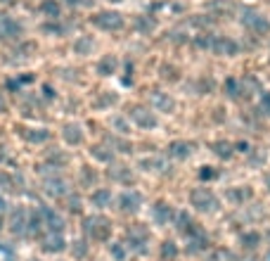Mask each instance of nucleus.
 <instances>
[{
	"label": "nucleus",
	"instance_id": "1",
	"mask_svg": "<svg viewBox=\"0 0 270 261\" xmlns=\"http://www.w3.org/2000/svg\"><path fill=\"white\" fill-rule=\"evenodd\" d=\"M194 46L201 48V50H211L216 55H223V57H235L242 50L237 40L228 38V36H199V38H194Z\"/></svg>",
	"mask_w": 270,
	"mask_h": 261
},
{
	"label": "nucleus",
	"instance_id": "2",
	"mask_svg": "<svg viewBox=\"0 0 270 261\" xmlns=\"http://www.w3.org/2000/svg\"><path fill=\"white\" fill-rule=\"evenodd\" d=\"M83 231L97 242H104L112 235V221L107 216H88L83 221Z\"/></svg>",
	"mask_w": 270,
	"mask_h": 261
},
{
	"label": "nucleus",
	"instance_id": "3",
	"mask_svg": "<svg viewBox=\"0 0 270 261\" xmlns=\"http://www.w3.org/2000/svg\"><path fill=\"white\" fill-rule=\"evenodd\" d=\"M190 202H192V207L197 209V211H204V214L218 209L216 195H213L211 190H206V188H197V190L190 192Z\"/></svg>",
	"mask_w": 270,
	"mask_h": 261
},
{
	"label": "nucleus",
	"instance_id": "4",
	"mask_svg": "<svg viewBox=\"0 0 270 261\" xmlns=\"http://www.w3.org/2000/svg\"><path fill=\"white\" fill-rule=\"evenodd\" d=\"M90 22L102 31H119L124 26V17H121V12H114V10H102V12L93 15Z\"/></svg>",
	"mask_w": 270,
	"mask_h": 261
},
{
	"label": "nucleus",
	"instance_id": "5",
	"mask_svg": "<svg viewBox=\"0 0 270 261\" xmlns=\"http://www.w3.org/2000/svg\"><path fill=\"white\" fill-rule=\"evenodd\" d=\"M242 24H244L247 31H254L258 36H263V33L270 31V22L261 12H254V10H244V12H242Z\"/></svg>",
	"mask_w": 270,
	"mask_h": 261
},
{
	"label": "nucleus",
	"instance_id": "6",
	"mask_svg": "<svg viewBox=\"0 0 270 261\" xmlns=\"http://www.w3.org/2000/svg\"><path fill=\"white\" fill-rule=\"evenodd\" d=\"M116 204H119V211H124V214H135V211L140 209V204H142V197H140L138 192L126 190V192L119 195Z\"/></svg>",
	"mask_w": 270,
	"mask_h": 261
},
{
	"label": "nucleus",
	"instance_id": "7",
	"mask_svg": "<svg viewBox=\"0 0 270 261\" xmlns=\"http://www.w3.org/2000/svg\"><path fill=\"white\" fill-rule=\"evenodd\" d=\"M126 238H128V247L145 249V245L149 242V231H147L145 226H131L128 233H126Z\"/></svg>",
	"mask_w": 270,
	"mask_h": 261
},
{
	"label": "nucleus",
	"instance_id": "8",
	"mask_svg": "<svg viewBox=\"0 0 270 261\" xmlns=\"http://www.w3.org/2000/svg\"><path fill=\"white\" fill-rule=\"evenodd\" d=\"M24 26L12 17H3L0 19V38H22Z\"/></svg>",
	"mask_w": 270,
	"mask_h": 261
},
{
	"label": "nucleus",
	"instance_id": "9",
	"mask_svg": "<svg viewBox=\"0 0 270 261\" xmlns=\"http://www.w3.org/2000/svg\"><path fill=\"white\" fill-rule=\"evenodd\" d=\"M131 119L135 121V126H140V128H154L156 123V116L154 112H149V109H142V107H135L131 112Z\"/></svg>",
	"mask_w": 270,
	"mask_h": 261
},
{
	"label": "nucleus",
	"instance_id": "10",
	"mask_svg": "<svg viewBox=\"0 0 270 261\" xmlns=\"http://www.w3.org/2000/svg\"><path fill=\"white\" fill-rule=\"evenodd\" d=\"M40 216H43V226H47V231L50 233H62L64 228V221L60 214H55L52 209H40Z\"/></svg>",
	"mask_w": 270,
	"mask_h": 261
},
{
	"label": "nucleus",
	"instance_id": "11",
	"mask_svg": "<svg viewBox=\"0 0 270 261\" xmlns=\"http://www.w3.org/2000/svg\"><path fill=\"white\" fill-rule=\"evenodd\" d=\"M19 136H22L26 143L40 145V143H45V140L50 138V130L47 128H26V126H22V128H19Z\"/></svg>",
	"mask_w": 270,
	"mask_h": 261
},
{
	"label": "nucleus",
	"instance_id": "12",
	"mask_svg": "<svg viewBox=\"0 0 270 261\" xmlns=\"http://www.w3.org/2000/svg\"><path fill=\"white\" fill-rule=\"evenodd\" d=\"M62 136L69 145H81V143H83V128H81L78 123H67L62 128Z\"/></svg>",
	"mask_w": 270,
	"mask_h": 261
},
{
	"label": "nucleus",
	"instance_id": "13",
	"mask_svg": "<svg viewBox=\"0 0 270 261\" xmlns=\"http://www.w3.org/2000/svg\"><path fill=\"white\" fill-rule=\"evenodd\" d=\"M176 223H178L176 228H178V231H180V233H185L187 238H190L192 233H197V231H199V228L194 226V221H192V219H190V214H187V211H178V214H176Z\"/></svg>",
	"mask_w": 270,
	"mask_h": 261
},
{
	"label": "nucleus",
	"instance_id": "14",
	"mask_svg": "<svg viewBox=\"0 0 270 261\" xmlns=\"http://www.w3.org/2000/svg\"><path fill=\"white\" fill-rule=\"evenodd\" d=\"M149 100H152V105H154L159 112H173V107H176V102H173V98H169L166 93H152L149 95Z\"/></svg>",
	"mask_w": 270,
	"mask_h": 261
},
{
	"label": "nucleus",
	"instance_id": "15",
	"mask_svg": "<svg viewBox=\"0 0 270 261\" xmlns=\"http://www.w3.org/2000/svg\"><path fill=\"white\" fill-rule=\"evenodd\" d=\"M43 249L45 252H62L64 249L62 233H47L45 238H43Z\"/></svg>",
	"mask_w": 270,
	"mask_h": 261
},
{
	"label": "nucleus",
	"instance_id": "16",
	"mask_svg": "<svg viewBox=\"0 0 270 261\" xmlns=\"http://www.w3.org/2000/svg\"><path fill=\"white\" fill-rule=\"evenodd\" d=\"M29 226V214H26V209H17V211H12V219H10V228H12V233H22L24 228Z\"/></svg>",
	"mask_w": 270,
	"mask_h": 261
},
{
	"label": "nucleus",
	"instance_id": "17",
	"mask_svg": "<svg viewBox=\"0 0 270 261\" xmlns=\"http://www.w3.org/2000/svg\"><path fill=\"white\" fill-rule=\"evenodd\" d=\"M206 247H208V238L201 231H197V233H192V235H190V242H187V252H190V254L204 252Z\"/></svg>",
	"mask_w": 270,
	"mask_h": 261
},
{
	"label": "nucleus",
	"instance_id": "18",
	"mask_svg": "<svg viewBox=\"0 0 270 261\" xmlns=\"http://www.w3.org/2000/svg\"><path fill=\"white\" fill-rule=\"evenodd\" d=\"M116 67H119V60H116L114 55H104L97 62V74L100 76H112V74H116Z\"/></svg>",
	"mask_w": 270,
	"mask_h": 261
},
{
	"label": "nucleus",
	"instance_id": "19",
	"mask_svg": "<svg viewBox=\"0 0 270 261\" xmlns=\"http://www.w3.org/2000/svg\"><path fill=\"white\" fill-rule=\"evenodd\" d=\"M169 154L173 157V159H187L190 154H192V145L190 143H171L169 145Z\"/></svg>",
	"mask_w": 270,
	"mask_h": 261
},
{
	"label": "nucleus",
	"instance_id": "20",
	"mask_svg": "<svg viewBox=\"0 0 270 261\" xmlns=\"http://www.w3.org/2000/svg\"><path fill=\"white\" fill-rule=\"evenodd\" d=\"M109 178L116 181V183H124V185L133 183V173L128 171V166H114V169H109Z\"/></svg>",
	"mask_w": 270,
	"mask_h": 261
},
{
	"label": "nucleus",
	"instance_id": "21",
	"mask_svg": "<svg viewBox=\"0 0 270 261\" xmlns=\"http://www.w3.org/2000/svg\"><path fill=\"white\" fill-rule=\"evenodd\" d=\"M40 12H43L47 19H60V15H62V5H60L57 0H43V3H40Z\"/></svg>",
	"mask_w": 270,
	"mask_h": 261
},
{
	"label": "nucleus",
	"instance_id": "22",
	"mask_svg": "<svg viewBox=\"0 0 270 261\" xmlns=\"http://www.w3.org/2000/svg\"><path fill=\"white\" fill-rule=\"evenodd\" d=\"M45 190L50 195H55V197H62V195H67V183H64L62 178H47Z\"/></svg>",
	"mask_w": 270,
	"mask_h": 261
},
{
	"label": "nucleus",
	"instance_id": "23",
	"mask_svg": "<svg viewBox=\"0 0 270 261\" xmlns=\"http://www.w3.org/2000/svg\"><path fill=\"white\" fill-rule=\"evenodd\" d=\"M154 219L161 223V226L164 223H169L171 219H173V209H171L166 202H156L154 204Z\"/></svg>",
	"mask_w": 270,
	"mask_h": 261
},
{
	"label": "nucleus",
	"instance_id": "24",
	"mask_svg": "<svg viewBox=\"0 0 270 261\" xmlns=\"http://www.w3.org/2000/svg\"><path fill=\"white\" fill-rule=\"evenodd\" d=\"M213 152H216L221 159H230L232 154H235V145L228 143V140H218V143H213Z\"/></svg>",
	"mask_w": 270,
	"mask_h": 261
},
{
	"label": "nucleus",
	"instance_id": "25",
	"mask_svg": "<svg viewBox=\"0 0 270 261\" xmlns=\"http://www.w3.org/2000/svg\"><path fill=\"white\" fill-rule=\"evenodd\" d=\"M93 38L90 36H83V38H78V40H74V53L76 55H90L93 53Z\"/></svg>",
	"mask_w": 270,
	"mask_h": 261
},
{
	"label": "nucleus",
	"instance_id": "26",
	"mask_svg": "<svg viewBox=\"0 0 270 261\" xmlns=\"http://www.w3.org/2000/svg\"><path fill=\"white\" fill-rule=\"evenodd\" d=\"M225 93H228V98H242V81H237V78H228L225 81Z\"/></svg>",
	"mask_w": 270,
	"mask_h": 261
},
{
	"label": "nucleus",
	"instance_id": "27",
	"mask_svg": "<svg viewBox=\"0 0 270 261\" xmlns=\"http://www.w3.org/2000/svg\"><path fill=\"white\" fill-rule=\"evenodd\" d=\"M90 202H93L95 207H107L109 202H112V192L109 190H95L93 197H90Z\"/></svg>",
	"mask_w": 270,
	"mask_h": 261
},
{
	"label": "nucleus",
	"instance_id": "28",
	"mask_svg": "<svg viewBox=\"0 0 270 261\" xmlns=\"http://www.w3.org/2000/svg\"><path fill=\"white\" fill-rule=\"evenodd\" d=\"M239 242L247 247V249H256V247L261 245V235H258V233H244Z\"/></svg>",
	"mask_w": 270,
	"mask_h": 261
},
{
	"label": "nucleus",
	"instance_id": "29",
	"mask_svg": "<svg viewBox=\"0 0 270 261\" xmlns=\"http://www.w3.org/2000/svg\"><path fill=\"white\" fill-rule=\"evenodd\" d=\"M140 166L145 171H159L164 169V161L159 157H147V159H140Z\"/></svg>",
	"mask_w": 270,
	"mask_h": 261
},
{
	"label": "nucleus",
	"instance_id": "30",
	"mask_svg": "<svg viewBox=\"0 0 270 261\" xmlns=\"http://www.w3.org/2000/svg\"><path fill=\"white\" fill-rule=\"evenodd\" d=\"M90 154H93L95 159H100V161H112V152H109L104 145H95L93 150H90Z\"/></svg>",
	"mask_w": 270,
	"mask_h": 261
},
{
	"label": "nucleus",
	"instance_id": "31",
	"mask_svg": "<svg viewBox=\"0 0 270 261\" xmlns=\"http://www.w3.org/2000/svg\"><path fill=\"white\" fill-rule=\"evenodd\" d=\"M249 195H251V192H249L247 188H235V190L228 192V197H230L232 202H237V204H239V202H244V200H247Z\"/></svg>",
	"mask_w": 270,
	"mask_h": 261
},
{
	"label": "nucleus",
	"instance_id": "32",
	"mask_svg": "<svg viewBox=\"0 0 270 261\" xmlns=\"http://www.w3.org/2000/svg\"><path fill=\"white\" fill-rule=\"evenodd\" d=\"M135 29L152 31V29H154V22H152V19H147V17H138V19H135Z\"/></svg>",
	"mask_w": 270,
	"mask_h": 261
},
{
	"label": "nucleus",
	"instance_id": "33",
	"mask_svg": "<svg viewBox=\"0 0 270 261\" xmlns=\"http://www.w3.org/2000/svg\"><path fill=\"white\" fill-rule=\"evenodd\" d=\"M199 178H201V181H211V178H218V171L213 169V166H201Z\"/></svg>",
	"mask_w": 270,
	"mask_h": 261
},
{
	"label": "nucleus",
	"instance_id": "34",
	"mask_svg": "<svg viewBox=\"0 0 270 261\" xmlns=\"http://www.w3.org/2000/svg\"><path fill=\"white\" fill-rule=\"evenodd\" d=\"M112 143H114V147L119 150V152H126V154H128L133 150V145L128 143V140H112Z\"/></svg>",
	"mask_w": 270,
	"mask_h": 261
},
{
	"label": "nucleus",
	"instance_id": "35",
	"mask_svg": "<svg viewBox=\"0 0 270 261\" xmlns=\"http://www.w3.org/2000/svg\"><path fill=\"white\" fill-rule=\"evenodd\" d=\"M261 112L263 114H270V93H263L261 95Z\"/></svg>",
	"mask_w": 270,
	"mask_h": 261
},
{
	"label": "nucleus",
	"instance_id": "36",
	"mask_svg": "<svg viewBox=\"0 0 270 261\" xmlns=\"http://www.w3.org/2000/svg\"><path fill=\"white\" fill-rule=\"evenodd\" d=\"M10 188H12V178L0 171V190H10Z\"/></svg>",
	"mask_w": 270,
	"mask_h": 261
},
{
	"label": "nucleus",
	"instance_id": "37",
	"mask_svg": "<svg viewBox=\"0 0 270 261\" xmlns=\"http://www.w3.org/2000/svg\"><path fill=\"white\" fill-rule=\"evenodd\" d=\"M161 254L166 256V259H171L173 254H176V245L173 242H164V247H161Z\"/></svg>",
	"mask_w": 270,
	"mask_h": 261
},
{
	"label": "nucleus",
	"instance_id": "38",
	"mask_svg": "<svg viewBox=\"0 0 270 261\" xmlns=\"http://www.w3.org/2000/svg\"><path fill=\"white\" fill-rule=\"evenodd\" d=\"M112 254H114L116 261H124L126 259V249H124V247H119V245H112Z\"/></svg>",
	"mask_w": 270,
	"mask_h": 261
},
{
	"label": "nucleus",
	"instance_id": "39",
	"mask_svg": "<svg viewBox=\"0 0 270 261\" xmlns=\"http://www.w3.org/2000/svg\"><path fill=\"white\" fill-rule=\"evenodd\" d=\"M114 100H116L114 95H102L100 100L95 102V107H107V105H112V102H114Z\"/></svg>",
	"mask_w": 270,
	"mask_h": 261
},
{
	"label": "nucleus",
	"instance_id": "40",
	"mask_svg": "<svg viewBox=\"0 0 270 261\" xmlns=\"http://www.w3.org/2000/svg\"><path fill=\"white\" fill-rule=\"evenodd\" d=\"M43 31H47V33H64V26H60V24H47V26H43Z\"/></svg>",
	"mask_w": 270,
	"mask_h": 261
},
{
	"label": "nucleus",
	"instance_id": "41",
	"mask_svg": "<svg viewBox=\"0 0 270 261\" xmlns=\"http://www.w3.org/2000/svg\"><path fill=\"white\" fill-rule=\"evenodd\" d=\"M81 178H83L85 183H93V181H95V173L88 169V166H83V171H81Z\"/></svg>",
	"mask_w": 270,
	"mask_h": 261
},
{
	"label": "nucleus",
	"instance_id": "42",
	"mask_svg": "<svg viewBox=\"0 0 270 261\" xmlns=\"http://www.w3.org/2000/svg\"><path fill=\"white\" fill-rule=\"evenodd\" d=\"M0 112H8V100H5V93L0 91Z\"/></svg>",
	"mask_w": 270,
	"mask_h": 261
},
{
	"label": "nucleus",
	"instance_id": "43",
	"mask_svg": "<svg viewBox=\"0 0 270 261\" xmlns=\"http://www.w3.org/2000/svg\"><path fill=\"white\" fill-rule=\"evenodd\" d=\"M71 5H88V0H69Z\"/></svg>",
	"mask_w": 270,
	"mask_h": 261
},
{
	"label": "nucleus",
	"instance_id": "44",
	"mask_svg": "<svg viewBox=\"0 0 270 261\" xmlns=\"http://www.w3.org/2000/svg\"><path fill=\"white\" fill-rule=\"evenodd\" d=\"M265 185H268V190H270V176H265Z\"/></svg>",
	"mask_w": 270,
	"mask_h": 261
},
{
	"label": "nucleus",
	"instance_id": "45",
	"mask_svg": "<svg viewBox=\"0 0 270 261\" xmlns=\"http://www.w3.org/2000/svg\"><path fill=\"white\" fill-rule=\"evenodd\" d=\"M242 261H256V259H251V256H249V259H242Z\"/></svg>",
	"mask_w": 270,
	"mask_h": 261
},
{
	"label": "nucleus",
	"instance_id": "46",
	"mask_svg": "<svg viewBox=\"0 0 270 261\" xmlns=\"http://www.w3.org/2000/svg\"><path fill=\"white\" fill-rule=\"evenodd\" d=\"M3 3H12V0H3Z\"/></svg>",
	"mask_w": 270,
	"mask_h": 261
}]
</instances>
